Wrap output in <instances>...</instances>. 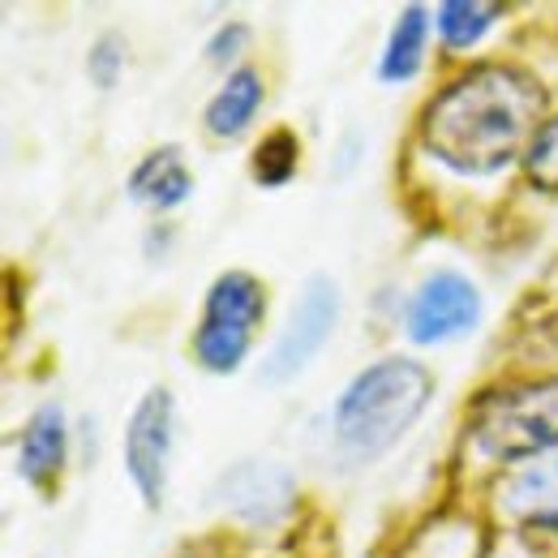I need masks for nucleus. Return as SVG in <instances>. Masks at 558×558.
Masks as SVG:
<instances>
[{
	"label": "nucleus",
	"instance_id": "obj_1",
	"mask_svg": "<svg viewBox=\"0 0 558 558\" xmlns=\"http://www.w3.org/2000/svg\"><path fill=\"white\" fill-rule=\"evenodd\" d=\"M546 112V90L533 73L515 65H473L451 77L421 112L425 150L464 172L486 177L524 159Z\"/></svg>",
	"mask_w": 558,
	"mask_h": 558
},
{
	"label": "nucleus",
	"instance_id": "obj_2",
	"mask_svg": "<svg viewBox=\"0 0 558 558\" xmlns=\"http://www.w3.org/2000/svg\"><path fill=\"white\" fill-rule=\"evenodd\" d=\"M434 396V378L421 361L383 356L361 369L336 400V447L352 464H369L387 456L425 413Z\"/></svg>",
	"mask_w": 558,
	"mask_h": 558
},
{
	"label": "nucleus",
	"instance_id": "obj_3",
	"mask_svg": "<svg viewBox=\"0 0 558 558\" xmlns=\"http://www.w3.org/2000/svg\"><path fill=\"white\" fill-rule=\"evenodd\" d=\"M469 434L489 460H542L558 451V378H524L482 391Z\"/></svg>",
	"mask_w": 558,
	"mask_h": 558
},
{
	"label": "nucleus",
	"instance_id": "obj_4",
	"mask_svg": "<svg viewBox=\"0 0 558 558\" xmlns=\"http://www.w3.org/2000/svg\"><path fill=\"white\" fill-rule=\"evenodd\" d=\"M267 314V288L250 271H223L210 283L203 323L194 331V356L210 374H232L254 344V331Z\"/></svg>",
	"mask_w": 558,
	"mask_h": 558
},
{
	"label": "nucleus",
	"instance_id": "obj_5",
	"mask_svg": "<svg viewBox=\"0 0 558 558\" xmlns=\"http://www.w3.org/2000/svg\"><path fill=\"white\" fill-rule=\"evenodd\" d=\"M336 318H340V292L327 276H310L279 340L271 344L267 361H263V378L267 383H288L296 378L318 352L327 344V336L336 331Z\"/></svg>",
	"mask_w": 558,
	"mask_h": 558
},
{
	"label": "nucleus",
	"instance_id": "obj_6",
	"mask_svg": "<svg viewBox=\"0 0 558 558\" xmlns=\"http://www.w3.org/2000/svg\"><path fill=\"white\" fill-rule=\"evenodd\" d=\"M168 456H172V396L168 387H150L125 425V473L150 511L163 502Z\"/></svg>",
	"mask_w": 558,
	"mask_h": 558
},
{
	"label": "nucleus",
	"instance_id": "obj_7",
	"mask_svg": "<svg viewBox=\"0 0 558 558\" xmlns=\"http://www.w3.org/2000/svg\"><path fill=\"white\" fill-rule=\"evenodd\" d=\"M482 318L477 288L456 271H438L417 288L409 305V340L413 344H442L464 331H473Z\"/></svg>",
	"mask_w": 558,
	"mask_h": 558
},
{
	"label": "nucleus",
	"instance_id": "obj_8",
	"mask_svg": "<svg viewBox=\"0 0 558 558\" xmlns=\"http://www.w3.org/2000/svg\"><path fill=\"white\" fill-rule=\"evenodd\" d=\"M223 494V507L241 520H254V524H267L288 511L292 502V477L279 469V464H236L232 473H223L219 482Z\"/></svg>",
	"mask_w": 558,
	"mask_h": 558
},
{
	"label": "nucleus",
	"instance_id": "obj_9",
	"mask_svg": "<svg viewBox=\"0 0 558 558\" xmlns=\"http://www.w3.org/2000/svg\"><path fill=\"white\" fill-rule=\"evenodd\" d=\"M65 469V413L57 404H44L26 421L22 442H17V477L26 486H52Z\"/></svg>",
	"mask_w": 558,
	"mask_h": 558
},
{
	"label": "nucleus",
	"instance_id": "obj_10",
	"mask_svg": "<svg viewBox=\"0 0 558 558\" xmlns=\"http://www.w3.org/2000/svg\"><path fill=\"white\" fill-rule=\"evenodd\" d=\"M130 194H134V203H142V207H155V210L181 207L194 194V177H190L181 150L177 146H159L146 159H138V168L130 172Z\"/></svg>",
	"mask_w": 558,
	"mask_h": 558
},
{
	"label": "nucleus",
	"instance_id": "obj_11",
	"mask_svg": "<svg viewBox=\"0 0 558 558\" xmlns=\"http://www.w3.org/2000/svg\"><path fill=\"white\" fill-rule=\"evenodd\" d=\"M502 507L511 515H520L524 524L558 529V456L533 464V469H520L502 486Z\"/></svg>",
	"mask_w": 558,
	"mask_h": 558
},
{
	"label": "nucleus",
	"instance_id": "obj_12",
	"mask_svg": "<svg viewBox=\"0 0 558 558\" xmlns=\"http://www.w3.org/2000/svg\"><path fill=\"white\" fill-rule=\"evenodd\" d=\"M263 108V77L258 70H236L228 73V82L219 86V95L207 104V134L215 138H236L245 134V125L258 117Z\"/></svg>",
	"mask_w": 558,
	"mask_h": 558
},
{
	"label": "nucleus",
	"instance_id": "obj_13",
	"mask_svg": "<svg viewBox=\"0 0 558 558\" xmlns=\"http://www.w3.org/2000/svg\"><path fill=\"white\" fill-rule=\"evenodd\" d=\"M425 35H429V22H425V9L409 4L387 39V52L378 61V77L383 82H409L421 70V57H425Z\"/></svg>",
	"mask_w": 558,
	"mask_h": 558
},
{
	"label": "nucleus",
	"instance_id": "obj_14",
	"mask_svg": "<svg viewBox=\"0 0 558 558\" xmlns=\"http://www.w3.org/2000/svg\"><path fill=\"white\" fill-rule=\"evenodd\" d=\"M498 17H502V4H482V0H447V4H438L434 26H438V35H442V44H447V48L464 52V48H473V44L486 35Z\"/></svg>",
	"mask_w": 558,
	"mask_h": 558
},
{
	"label": "nucleus",
	"instance_id": "obj_15",
	"mask_svg": "<svg viewBox=\"0 0 558 558\" xmlns=\"http://www.w3.org/2000/svg\"><path fill=\"white\" fill-rule=\"evenodd\" d=\"M296 159H301V142H296L292 130L267 134V138L258 142V150H254V181L267 185V190L288 185L292 172H296Z\"/></svg>",
	"mask_w": 558,
	"mask_h": 558
},
{
	"label": "nucleus",
	"instance_id": "obj_16",
	"mask_svg": "<svg viewBox=\"0 0 558 558\" xmlns=\"http://www.w3.org/2000/svg\"><path fill=\"white\" fill-rule=\"evenodd\" d=\"M524 177L542 190V194H558V117L537 130V138L524 150Z\"/></svg>",
	"mask_w": 558,
	"mask_h": 558
},
{
	"label": "nucleus",
	"instance_id": "obj_17",
	"mask_svg": "<svg viewBox=\"0 0 558 558\" xmlns=\"http://www.w3.org/2000/svg\"><path fill=\"white\" fill-rule=\"evenodd\" d=\"M86 70H90V77H95L104 90L117 86V77H121V70H125V44H121L117 35H104V39L90 48Z\"/></svg>",
	"mask_w": 558,
	"mask_h": 558
},
{
	"label": "nucleus",
	"instance_id": "obj_18",
	"mask_svg": "<svg viewBox=\"0 0 558 558\" xmlns=\"http://www.w3.org/2000/svg\"><path fill=\"white\" fill-rule=\"evenodd\" d=\"M245 39H250V31H245L241 22H232V26H223V31L207 44V57L215 61V65H223V61H232V57L241 52Z\"/></svg>",
	"mask_w": 558,
	"mask_h": 558
}]
</instances>
